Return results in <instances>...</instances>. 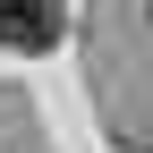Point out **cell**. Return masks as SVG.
Segmentation results:
<instances>
[{
  "mask_svg": "<svg viewBox=\"0 0 153 153\" xmlns=\"http://www.w3.org/2000/svg\"><path fill=\"white\" fill-rule=\"evenodd\" d=\"M145 153H153V145H145Z\"/></svg>",
  "mask_w": 153,
  "mask_h": 153,
  "instance_id": "7a4b0ae2",
  "label": "cell"
},
{
  "mask_svg": "<svg viewBox=\"0 0 153 153\" xmlns=\"http://www.w3.org/2000/svg\"><path fill=\"white\" fill-rule=\"evenodd\" d=\"M60 17H68V0H0V51L60 43Z\"/></svg>",
  "mask_w": 153,
  "mask_h": 153,
  "instance_id": "6da1fadb",
  "label": "cell"
}]
</instances>
